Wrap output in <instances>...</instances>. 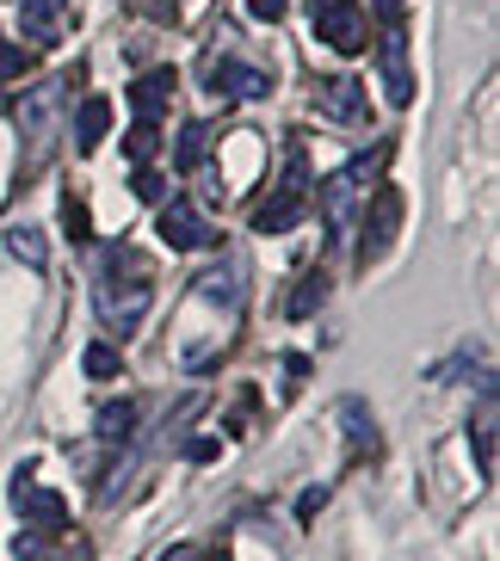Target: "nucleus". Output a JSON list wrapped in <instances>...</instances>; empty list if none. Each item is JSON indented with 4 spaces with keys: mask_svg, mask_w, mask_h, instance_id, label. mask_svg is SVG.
<instances>
[{
    "mask_svg": "<svg viewBox=\"0 0 500 561\" xmlns=\"http://www.w3.org/2000/svg\"><path fill=\"white\" fill-rule=\"evenodd\" d=\"M149 302H155L149 265L136 260L130 248H112V253H105V265H100V278H93V309H100V321L130 340V333L143 328Z\"/></svg>",
    "mask_w": 500,
    "mask_h": 561,
    "instance_id": "obj_1",
    "label": "nucleus"
},
{
    "mask_svg": "<svg viewBox=\"0 0 500 561\" xmlns=\"http://www.w3.org/2000/svg\"><path fill=\"white\" fill-rule=\"evenodd\" d=\"M316 37L328 44V50H340V56H359V50H365L371 32H365L359 0H316Z\"/></svg>",
    "mask_w": 500,
    "mask_h": 561,
    "instance_id": "obj_2",
    "label": "nucleus"
},
{
    "mask_svg": "<svg viewBox=\"0 0 500 561\" xmlns=\"http://www.w3.org/2000/svg\"><path fill=\"white\" fill-rule=\"evenodd\" d=\"M396 229H401V192L396 185H377V198H371V210H365V229H359V265L384 260Z\"/></svg>",
    "mask_w": 500,
    "mask_h": 561,
    "instance_id": "obj_3",
    "label": "nucleus"
},
{
    "mask_svg": "<svg viewBox=\"0 0 500 561\" xmlns=\"http://www.w3.org/2000/svg\"><path fill=\"white\" fill-rule=\"evenodd\" d=\"M303 204H309V185H303V167L291 161V180L279 185V198L253 210V229H260V234H284V229H297V222H303Z\"/></svg>",
    "mask_w": 500,
    "mask_h": 561,
    "instance_id": "obj_4",
    "label": "nucleus"
},
{
    "mask_svg": "<svg viewBox=\"0 0 500 561\" xmlns=\"http://www.w3.org/2000/svg\"><path fill=\"white\" fill-rule=\"evenodd\" d=\"M13 506L25 512V530H44V537H56V530L68 525V500L56 494V488H32L25 476H19V488H13Z\"/></svg>",
    "mask_w": 500,
    "mask_h": 561,
    "instance_id": "obj_5",
    "label": "nucleus"
},
{
    "mask_svg": "<svg viewBox=\"0 0 500 561\" xmlns=\"http://www.w3.org/2000/svg\"><path fill=\"white\" fill-rule=\"evenodd\" d=\"M161 241H167L173 253H192V248H211L217 234H211V222H204V216L192 210L185 198H173V204L161 210Z\"/></svg>",
    "mask_w": 500,
    "mask_h": 561,
    "instance_id": "obj_6",
    "label": "nucleus"
},
{
    "mask_svg": "<svg viewBox=\"0 0 500 561\" xmlns=\"http://www.w3.org/2000/svg\"><path fill=\"white\" fill-rule=\"evenodd\" d=\"M365 180H371V161H352V167H340V173L321 185V216H328V229H346L352 198H359V185Z\"/></svg>",
    "mask_w": 500,
    "mask_h": 561,
    "instance_id": "obj_7",
    "label": "nucleus"
},
{
    "mask_svg": "<svg viewBox=\"0 0 500 561\" xmlns=\"http://www.w3.org/2000/svg\"><path fill=\"white\" fill-rule=\"evenodd\" d=\"M495 438H500V396L495 382H482V401H476V420H469V445H476V469L495 476Z\"/></svg>",
    "mask_w": 500,
    "mask_h": 561,
    "instance_id": "obj_8",
    "label": "nucleus"
},
{
    "mask_svg": "<svg viewBox=\"0 0 500 561\" xmlns=\"http://www.w3.org/2000/svg\"><path fill=\"white\" fill-rule=\"evenodd\" d=\"M68 13H75V0H19V25H25L32 44H56Z\"/></svg>",
    "mask_w": 500,
    "mask_h": 561,
    "instance_id": "obj_9",
    "label": "nucleus"
},
{
    "mask_svg": "<svg viewBox=\"0 0 500 561\" xmlns=\"http://www.w3.org/2000/svg\"><path fill=\"white\" fill-rule=\"evenodd\" d=\"M377 56H384V87H389V100H396V105H408V100H414V75H408V37H401L396 25L384 32Z\"/></svg>",
    "mask_w": 500,
    "mask_h": 561,
    "instance_id": "obj_10",
    "label": "nucleus"
},
{
    "mask_svg": "<svg viewBox=\"0 0 500 561\" xmlns=\"http://www.w3.org/2000/svg\"><path fill=\"white\" fill-rule=\"evenodd\" d=\"M321 117H333V124H359V117H365V87L352 81V75L321 81Z\"/></svg>",
    "mask_w": 500,
    "mask_h": 561,
    "instance_id": "obj_11",
    "label": "nucleus"
},
{
    "mask_svg": "<svg viewBox=\"0 0 500 561\" xmlns=\"http://www.w3.org/2000/svg\"><path fill=\"white\" fill-rule=\"evenodd\" d=\"M340 426H346V457L352 462H365V457H377V420L365 413V401H340Z\"/></svg>",
    "mask_w": 500,
    "mask_h": 561,
    "instance_id": "obj_12",
    "label": "nucleus"
},
{
    "mask_svg": "<svg viewBox=\"0 0 500 561\" xmlns=\"http://www.w3.org/2000/svg\"><path fill=\"white\" fill-rule=\"evenodd\" d=\"M217 93H229V100H266L272 75H260L253 62H217Z\"/></svg>",
    "mask_w": 500,
    "mask_h": 561,
    "instance_id": "obj_13",
    "label": "nucleus"
},
{
    "mask_svg": "<svg viewBox=\"0 0 500 561\" xmlns=\"http://www.w3.org/2000/svg\"><path fill=\"white\" fill-rule=\"evenodd\" d=\"M105 130H112V100L93 93V100H81V112H75V142H81V149H100Z\"/></svg>",
    "mask_w": 500,
    "mask_h": 561,
    "instance_id": "obj_14",
    "label": "nucleus"
},
{
    "mask_svg": "<svg viewBox=\"0 0 500 561\" xmlns=\"http://www.w3.org/2000/svg\"><path fill=\"white\" fill-rule=\"evenodd\" d=\"M93 426H100L105 445H124V438H130V426H136V408H130V401H105Z\"/></svg>",
    "mask_w": 500,
    "mask_h": 561,
    "instance_id": "obj_15",
    "label": "nucleus"
},
{
    "mask_svg": "<svg viewBox=\"0 0 500 561\" xmlns=\"http://www.w3.org/2000/svg\"><path fill=\"white\" fill-rule=\"evenodd\" d=\"M167 100H173V75H143V81H136V112L149 117V124Z\"/></svg>",
    "mask_w": 500,
    "mask_h": 561,
    "instance_id": "obj_16",
    "label": "nucleus"
},
{
    "mask_svg": "<svg viewBox=\"0 0 500 561\" xmlns=\"http://www.w3.org/2000/svg\"><path fill=\"white\" fill-rule=\"evenodd\" d=\"M204 154H211V130H204V124H185V130H180V154H173V161H180V173H192Z\"/></svg>",
    "mask_w": 500,
    "mask_h": 561,
    "instance_id": "obj_17",
    "label": "nucleus"
},
{
    "mask_svg": "<svg viewBox=\"0 0 500 561\" xmlns=\"http://www.w3.org/2000/svg\"><path fill=\"white\" fill-rule=\"evenodd\" d=\"M7 248H13V260L32 265V272H44V260H50V253H44V234H37V229H13V234H7Z\"/></svg>",
    "mask_w": 500,
    "mask_h": 561,
    "instance_id": "obj_18",
    "label": "nucleus"
},
{
    "mask_svg": "<svg viewBox=\"0 0 500 561\" xmlns=\"http://www.w3.org/2000/svg\"><path fill=\"white\" fill-rule=\"evenodd\" d=\"M321 297H328V278L321 272H309V278L297 284V297H291V321H303V314H316Z\"/></svg>",
    "mask_w": 500,
    "mask_h": 561,
    "instance_id": "obj_19",
    "label": "nucleus"
},
{
    "mask_svg": "<svg viewBox=\"0 0 500 561\" xmlns=\"http://www.w3.org/2000/svg\"><path fill=\"white\" fill-rule=\"evenodd\" d=\"M81 370H87L93 382H105V377H117V370H124V358H117L112 346H87V352H81Z\"/></svg>",
    "mask_w": 500,
    "mask_h": 561,
    "instance_id": "obj_20",
    "label": "nucleus"
},
{
    "mask_svg": "<svg viewBox=\"0 0 500 561\" xmlns=\"http://www.w3.org/2000/svg\"><path fill=\"white\" fill-rule=\"evenodd\" d=\"M155 149H161V130H155L149 117H136L130 124V161H149Z\"/></svg>",
    "mask_w": 500,
    "mask_h": 561,
    "instance_id": "obj_21",
    "label": "nucleus"
},
{
    "mask_svg": "<svg viewBox=\"0 0 500 561\" xmlns=\"http://www.w3.org/2000/svg\"><path fill=\"white\" fill-rule=\"evenodd\" d=\"M136 198H149V204L167 198V180L155 173V167H136Z\"/></svg>",
    "mask_w": 500,
    "mask_h": 561,
    "instance_id": "obj_22",
    "label": "nucleus"
},
{
    "mask_svg": "<svg viewBox=\"0 0 500 561\" xmlns=\"http://www.w3.org/2000/svg\"><path fill=\"white\" fill-rule=\"evenodd\" d=\"M13 75H25V50L13 37H0V81H13Z\"/></svg>",
    "mask_w": 500,
    "mask_h": 561,
    "instance_id": "obj_23",
    "label": "nucleus"
},
{
    "mask_svg": "<svg viewBox=\"0 0 500 561\" xmlns=\"http://www.w3.org/2000/svg\"><path fill=\"white\" fill-rule=\"evenodd\" d=\"M248 13L260 19V25H279V19H284V0H248Z\"/></svg>",
    "mask_w": 500,
    "mask_h": 561,
    "instance_id": "obj_24",
    "label": "nucleus"
},
{
    "mask_svg": "<svg viewBox=\"0 0 500 561\" xmlns=\"http://www.w3.org/2000/svg\"><path fill=\"white\" fill-rule=\"evenodd\" d=\"M13 556H19V561H44V530H32V537H19V543H13Z\"/></svg>",
    "mask_w": 500,
    "mask_h": 561,
    "instance_id": "obj_25",
    "label": "nucleus"
},
{
    "mask_svg": "<svg viewBox=\"0 0 500 561\" xmlns=\"http://www.w3.org/2000/svg\"><path fill=\"white\" fill-rule=\"evenodd\" d=\"M217 438H192V445H185V457H192V462H211V457H217Z\"/></svg>",
    "mask_w": 500,
    "mask_h": 561,
    "instance_id": "obj_26",
    "label": "nucleus"
},
{
    "mask_svg": "<svg viewBox=\"0 0 500 561\" xmlns=\"http://www.w3.org/2000/svg\"><path fill=\"white\" fill-rule=\"evenodd\" d=\"M68 229H75V241H87V210H81V204H75V198H68Z\"/></svg>",
    "mask_w": 500,
    "mask_h": 561,
    "instance_id": "obj_27",
    "label": "nucleus"
},
{
    "mask_svg": "<svg viewBox=\"0 0 500 561\" xmlns=\"http://www.w3.org/2000/svg\"><path fill=\"white\" fill-rule=\"evenodd\" d=\"M321 500H328V488H309V494L297 500V512H303V518H316V512H321Z\"/></svg>",
    "mask_w": 500,
    "mask_h": 561,
    "instance_id": "obj_28",
    "label": "nucleus"
},
{
    "mask_svg": "<svg viewBox=\"0 0 500 561\" xmlns=\"http://www.w3.org/2000/svg\"><path fill=\"white\" fill-rule=\"evenodd\" d=\"M371 7H377V13L389 19V25H401V13H408V0H371Z\"/></svg>",
    "mask_w": 500,
    "mask_h": 561,
    "instance_id": "obj_29",
    "label": "nucleus"
},
{
    "mask_svg": "<svg viewBox=\"0 0 500 561\" xmlns=\"http://www.w3.org/2000/svg\"><path fill=\"white\" fill-rule=\"evenodd\" d=\"M161 561H192V549H167V556Z\"/></svg>",
    "mask_w": 500,
    "mask_h": 561,
    "instance_id": "obj_30",
    "label": "nucleus"
},
{
    "mask_svg": "<svg viewBox=\"0 0 500 561\" xmlns=\"http://www.w3.org/2000/svg\"><path fill=\"white\" fill-rule=\"evenodd\" d=\"M204 561H229V556H204Z\"/></svg>",
    "mask_w": 500,
    "mask_h": 561,
    "instance_id": "obj_31",
    "label": "nucleus"
}]
</instances>
